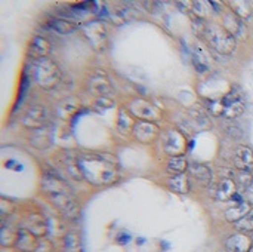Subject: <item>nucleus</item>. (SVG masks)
Returning a JSON list of instances; mask_svg holds the SVG:
<instances>
[{
	"label": "nucleus",
	"mask_w": 253,
	"mask_h": 252,
	"mask_svg": "<svg viewBox=\"0 0 253 252\" xmlns=\"http://www.w3.org/2000/svg\"><path fill=\"white\" fill-rule=\"evenodd\" d=\"M82 177L92 186H111L119 181L120 169L113 156L98 153H83L76 157Z\"/></svg>",
	"instance_id": "obj_1"
},
{
	"label": "nucleus",
	"mask_w": 253,
	"mask_h": 252,
	"mask_svg": "<svg viewBox=\"0 0 253 252\" xmlns=\"http://www.w3.org/2000/svg\"><path fill=\"white\" fill-rule=\"evenodd\" d=\"M42 189L47 199L67 217V218H79L80 208L74 201L70 187L59 178L53 175H44L42 181Z\"/></svg>",
	"instance_id": "obj_2"
},
{
	"label": "nucleus",
	"mask_w": 253,
	"mask_h": 252,
	"mask_svg": "<svg viewBox=\"0 0 253 252\" xmlns=\"http://www.w3.org/2000/svg\"><path fill=\"white\" fill-rule=\"evenodd\" d=\"M28 68L31 80L42 89H53L61 80V70L50 58L34 59Z\"/></svg>",
	"instance_id": "obj_3"
},
{
	"label": "nucleus",
	"mask_w": 253,
	"mask_h": 252,
	"mask_svg": "<svg viewBox=\"0 0 253 252\" xmlns=\"http://www.w3.org/2000/svg\"><path fill=\"white\" fill-rule=\"evenodd\" d=\"M203 37L206 39V42L213 50L222 55L233 53V50L237 46V40L222 25L218 24H208Z\"/></svg>",
	"instance_id": "obj_4"
},
{
	"label": "nucleus",
	"mask_w": 253,
	"mask_h": 252,
	"mask_svg": "<svg viewBox=\"0 0 253 252\" xmlns=\"http://www.w3.org/2000/svg\"><path fill=\"white\" fill-rule=\"evenodd\" d=\"M83 34L86 37V40L89 42V45L96 50V52H102L107 45H108V31L107 27L102 21L99 19H93L86 22L83 27Z\"/></svg>",
	"instance_id": "obj_5"
},
{
	"label": "nucleus",
	"mask_w": 253,
	"mask_h": 252,
	"mask_svg": "<svg viewBox=\"0 0 253 252\" xmlns=\"http://www.w3.org/2000/svg\"><path fill=\"white\" fill-rule=\"evenodd\" d=\"M127 111L138 117L139 120H148V122H156L162 117V111L151 102H148L144 98H135L130 101Z\"/></svg>",
	"instance_id": "obj_6"
},
{
	"label": "nucleus",
	"mask_w": 253,
	"mask_h": 252,
	"mask_svg": "<svg viewBox=\"0 0 253 252\" xmlns=\"http://www.w3.org/2000/svg\"><path fill=\"white\" fill-rule=\"evenodd\" d=\"M47 122V110L40 104H33L27 108V111L21 117L22 126L28 129H40L44 128Z\"/></svg>",
	"instance_id": "obj_7"
},
{
	"label": "nucleus",
	"mask_w": 253,
	"mask_h": 252,
	"mask_svg": "<svg viewBox=\"0 0 253 252\" xmlns=\"http://www.w3.org/2000/svg\"><path fill=\"white\" fill-rule=\"evenodd\" d=\"M224 113L222 116L225 119H237L239 116L243 114L245 111V100L242 98V95L237 94V89H231L224 98Z\"/></svg>",
	"instance_id": "obj_8"
},
{
	"label": "nucleus",
	"mask_w": 253,
	"mask_h": 252,
	"mask_svg": "<svg viewBox=\"0 0 253 252\" xmlns=\"http://www.w3.org/2000/svg\"><path fill=\"white\" fill-rule=\"evenodd\" d=\"M159 134H160L159 126L154 122H148V120H138L132 131V135L135 137V140L142 144L153 143L159 137Z\"/></svg>",
	"instance_id": "obj_9"
},
{
	"label": "nucleus",
	"mask_w": 253,
	"mask_h": 252,
	"mask_svg": "<svg viewBox=\"0 0 253 252\" xmlns=\"http://www.w3.org/2000/svg\"><path fill=\"white\" fill-rule=\"evenodd\" d=\"M87 86H89V91L98 97H108L113 92V85H111L107 73L99 71V70L90 76Z\"/></svg>",
	"instance_id": "obj_10"
},
{
	"label": "nucleus",
	"mask_w": 253,
	"mask_h": 252,
	"mask_svg": "<svg viewBox=\"0 0 253 252\" xmlns=\"http://www.w3.org/2000/svg\"><path fill=\"white\" fill-rule=\"evenodd\" d=\"M185 144H187L185 137L178 131L168 132L163 143L166 153H169L170 156H182V151L185 150Z\"/></svg>",
	"instance_id": "obj_11"
},
{
	"label": "nucleus",
	"mask_w": 253,
	"mask_h": 252,
	"mask_svg": "<svg viewBox=\"0 0 253 252\" xmlns=\"http://www.w3.org/2000/svg\"><path fill=\"white\" fill-rule=\"evenodd\" d=\"M224 28L237 40V39H246L248 36V27L243 19H240L236 13H228L224 16Z\"/></svg>",
	"instance_id": "obj_12"
},
{
	"label": "nucleus",
	"mask_w": 253,
	"mask_h": 252,
	"mask_svg": "<svg viewBox=\"0 0 253 252\" xmlns=\"http://www.w3.org/2000/svg\"><path fill=\"white\" fill-rule=\"evenodd\" d=\"M50 49H52V45L47 39H44L42 36H34L28 43L27 53H28V56H31L34 59H40V58H47Z\"/></svg>",
	"instance_id": "obj_13"
},
{
	"label": "nucleus",
	"mask_w": 253,
	"mask_h": 252,
	"mask_svg": "<svg viewBox=\"0 0 253 252\" xmlns=\"http://www.w3.org/2000/svg\"><path fill=\"white\" fill-rule=\"evenodd\" d=\"M236 195H237V183L233 178H228V177L219 180L216 187H215V192H213V196L218 201H222V202L231 201Z\"/></svg>",
	"instance_id": "obj_14"
},
{
	"label": "nucleus",
	"mask_w": 253,
	"mask_h": 252,
	"mask_svg": "<svg viewBox=\"0 0 253 252\" xmlns=\"http://www.w3.org/2000/svg\"><path fill=\"white\" fill-rule=\"evenodd\" d=\"M252 239L243 232H239L233 236L228 238L225 242V250L227 252H251L252 250Z\"/></svg>",
	"instance_id": "obj_15"
},
{
	"label": "nucleus",
	"mask_w": 253,
	"mask_h": 252,
	"mask_svg": "<svg viewBox=\"0 0 253 252\" xmlns=\"http://www.w3.org/2000/svg\"><path fill=\"white\" fill-rule=\"evenodd\" d=\"M24 229H27L37 238H43L47 233L49 226H47V221L44 220V217H42L40 214H30L24 220Z\"/></svg>",
	"instance_id": "obj_16"
},
{
	"label": "nucleus",
	"mask_w": 253,
	"mask_h": 252,
	"mask_svg": "<svg viewBox=\"0 0 253 252\" xmlns=\"http://www.w3.org/2000/svg\"><path fill=\"white\" fill-rule=\"evenodd\" d=\"M234 163L240 171L253 169V150L249 146H239L234 151Z\"/></svg>",
	"instance_id": "obj_17"
},
{
	"label": "nucleus",
	"mask_w": 253,
	"mask_h": 252,
	"mask_svg": "<svg viewBox=\"0 0 253 252\" xmlns=\"http://www.w3.org/2000/svg\"><path fill=\"white\" fill-rule=\"evenodd\" d=\"M15 247L21 252H36V250L39 248L37 236L28 232L27 229H19Z\"/></svg>",
	"instance_id": "obj_18"
},
{
	"label": "nucleus",
	"mask_w": 253,
	"mask_h": 252,
	"mask_svg": "<svg viewBox=\"0 0 253 252\" xmlns=\"http://www.w3.org/2000/svg\"><path fill=\"white\" fill-rule=\"evenodd\" d=\"M251 206L246 201H242V202H237L234 205H231L227 211H225V220L230 221V223H237L240 221L249 211H251Z\"/></svg>",
	"instance_id": "obj_19"
},
{
	"label": "nucleus",
	"mask_w": 253,
	"mask_h": 252,
	"mask_svg": "<svg viewBox=\"0 0 253 252\" xmlns=\"http://www.w3.org/2000/svg\"><path fill=\"white\" fill-rule=\"evenodd\" d=\"M190 175L200 184L208 186L212 181V171L203 163H191L190 165Z\"/></svg>",
	"instance_id": "obj_20"
},
{
	"label": "nucleus",
	"mask_w": 253,
	"mask_h": 252,
	"mask_svg": "<svg viewBox=\"0 0 253 252\" xmlns=\"http://www.w3.org/2000/svg\"><path fill=\"white\" fill-rule=\"evenodd\" d=\"M135 123L136 122H133L132 114L126 108H120L119 110V114H117V129H119L120 134H123V135L132 134Z\"/></svg>",
	"instance_id": "obj_21"
},
{
	"label": "nucleus",
	"mask_w": 253,
	"mask_h": 252,
	"mask_svg": "<svg viewBox=\"0 0 253 252\" xmlns=\"http://www.w3.org/2000/svg\"><path fill=\"white\" fill-rule=\"evenodd\" d=\"M30 141L33 144V147L36 149H47L52 144V137L47 128H40V129H34V134L30 137Z\"/></svg>",
	"instance_id": "obj_22"
},
{
	"label": "nucleus",
	"mask_w": 253,
	"mask_h": 252,
	"mask_svg": "<svg viewBox=\"0 0 253 252\" xmlns=\"http://www.w3.org/2000/svg\"><path fill=\"white\" fill-rule=\"evenodd\" d=\"M80 110V104H79V101L77 100H74V98H68V100H64L61 104H58V107H56V113H58V116L59 117H62V119H71L77 111Z\"/></svg>",
	"instance_id": "obj_23"
},
{
	"label": "nucleus",
	"mask_w": 253,
	"mask_h": 252,
	"mask_svg": "<svg viewBox=\"0 0 253 252\" xmlns=\"http://www.w3.org/2000/svg\"><path fill=\"white\" fill-rule=\"evenodd\" d=\"M188 169V160L185 159V156H170V159L166 163V171L170 175H181L185 174V171Z\"/></svg>",
	"instance_id": "obj_24"
},
{
	"label": "nucleus",
	"mask_w": 253,
	"mask_h": 252,
	"mask_svg": "<svg viewBox=\"0 0 253 252\" xmlns=\"http://www.w3.org/2000/svg\"><path fill=\"white\" fill-rule=\"evenodd\" d=\"M168 187L173 192V193H178V195H185L190 192V183H188V178L181 174V175H172L168 181Z\"/></svg>",
	"instance_id": "obj_25"
},
{
	"label": "nucleus",
	"mask_w": 253,
	"mask_h": 252,
	"mask_svg": "<svg viewBox=\"0 0 253 252\" xmlns=\"http://www.w3.org/2000/svg\"><path fill=\"white\" fill-rule=\"evenodd\" d=\"M49 27L53 28L59 34H71L77 30V25L65 18H52L49 21Z\"/></svg>",
	"instance_id": "obj_26"
},
{
	"label": "nucleus",
	"mask_w": 253,
	"mask_h": 252,
	"mask_svg": "<svg viewBox=\"0 0 253 252\" xmlns=\"http://www.w3.org/2000/svg\"><path fill=\"white\" fill-rule=\"evenodd\" d=\"M228 6L233 9V13H236L240 19H251L252 18V7L248 1H228Z\"/></svg>",
	"instance_id": "obj_27"
},
{
	"label": "nucleus",
	"mask_w": 253,
	"mask_h": 252,
	"mask_svg": "<svg viewBox=\"0 0 253 252\" xmlns=\"http://www.w3.org/2000/svg\"><path fill=\"white\" fill-rule=\"evenodd\" d=\"M16 238H18V230L12 232V227L6 226V223L3 221L1 229H0V244L6 248L13 247L16 244Z\"/></svg>",
	"instance_id": "obj_28"
},
{
	"label": "nucleus",
	"mask_w": 253,
	"mask_h": 252,
	"mask_svg": "<svg viewBox=\"0 0 253 252\" xmlns=\"http://www.w3.org/2000/svg\"><path fill=\"white\" fill-rule=\"evenodd\" d=\"M64 252H83L80 236L76 232H71L64 239Z\"/></svg>",
	"instance_id": "obj_29"
},
{
	"label": "nucleus",
	"mask_w": 253,
	"mask_h": 252,
	"mask_svg": "<svg viewBox=\"0 0 253 252\" xmlns=\"http://www.w3.org/2000/svg\"><path fill=\"white\" fill-rule=\"evenodd\" d=\"M191 7H193V13L200 19H205L212 12V3L211 1H193Z\"/></svg>",
	"instance_id": "obj_30"
},
{
	"label": "nucleus",
	"mask_w": 253,
	"mask_h": 252,
	"mask_svg": "<svg viewBox=\"0 0 253 252\" xmlns=\"http://www.w3.org/2000/svg\"><path fill=\"white\" fill-rule=\"evenodd\" d=\"M236 229L243 233H252L253 232V209H251L240 221L234 223Z\"/></svg>",
	"instance_id": "obj_31"
},
{
	"label": "nucleus",
	"mask_w": 253,
	"mask_h": 252,
	"mask_svg": "<svg viewBox=\"0 0 253 252\" xmlns=\"http://www.w3.org/2000/svg\"><path fill=\"white\" fill-rule=\"evenodd\" d=\"M234 181H237V184H240V186L249 187V184L253 181L251 171H240V169H237V174H236V180Z\"/></svg>",
	"instance_id": "obj_32"
},
{
	"label": "nucleus",
	"mask_w": 253,
	"mask_h": 252,
	"mask_svg": "<svg viewBox=\"0 0 253 252\" xmlns=\"http://www.w3.org/2000/svg\"><path fill=\"white\" fill-rule=\"evenodd\" d=\"M114 105H116V101L110 97H98L95 100V107L99 110H108V108H113Z\"/></svg>",
	"instance_id": "obj_33"
},
{
	"label": "nucleus",
	"mask_w": 253,
	"mask_h": 252,
	"mask_svg": "<svg viewBox=\"0 0 253 252\" xmlns=\"http://www.w3.org/2000/svg\"><path fill=\"white\" fill-rule=\"evenodd\" d=\"M13 209H15V206L9 199H6V198L0 199V215H1V218H6L7 215H10L13 212Z\"/></svg>",
	"instance_id": "obj_34"
},
{
	"label": "nucleus",
	"mask_w": 253,
	"mask_h": 252,
	"mask_svg": "<svg viewBox=\"0 0 253 252\" xmlns=\"http://www.w3.org/2000/svg\"><path fill=\"white\" fill-rule=\"evenodd\" d=\"M246 202L253 206V181L249 184V187H246V193H245Z\"/></svg>",
	"instance_id": "obj_35"
},
{
	"label": "nucleus",
	"mask_w": 253,
	"mask_h": 252,
	"mask_svg": "<svg viewBox=\"0 0 253 252\" xmlns=\"http://www.w3.org/2000/svg\"><path fill=\"white\" fill-rule=\"evenodd\" d=\"M228 132H233V134H230V137H233V138H242L243 137V131L240 128H236V126L228 128Z\"/></svg>",
	"instance_id": "obj_36"
},
{
	"label": "nucleus",
	"mask_w": 253,
	"mask_h": 252,
	"mask_svg": "<svg viewBox=\"0 0 253 252\" xmlns=\"http://www.w3.org/2000/svg\"><path fill=\"white\" fill-rule=\"evenodd\" d=\"M127 239H130V238H129V236H126V235H123V236H120V238H119V244L125 245V244L127 242Z\"/></svg>",
	"instance_id": "obj_37"
},
{
	"label": "nucleus",
	"mask_w": 253,
	"mask_h": 252,
	"mask_svg": "<svg viewBox=\"0 0 253 252\" xmlns=\"http://www.w3.org/2000/svg\"><path fill=\"white\" fill-rule=\"evenodd\" d=\"M251 239H252V245H253V232H252V236H251Z\"/></svg>",
	"instance_id": "obj_38"
}]
</instances>
